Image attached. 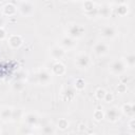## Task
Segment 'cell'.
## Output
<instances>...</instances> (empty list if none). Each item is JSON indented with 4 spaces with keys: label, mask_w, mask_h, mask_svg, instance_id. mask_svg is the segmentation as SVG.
I'll use <instances>...</instances> for the list:
<instances>
[{
    "label": "cell",
    "mask_w": 135,
    "mask_h": 135,
    "mask_svg": "<svg viewBox=\"0 0 135 135\" xmlns=\"http://www.w3.org/2000/svg\"><path fill=\"white\" fill-rule=\"evenodd\" d=\"M18 11H19V13H20L22 16H24V17H30V16H32V15L34 14V12H35V6H34V4L31 3L28 0H26V1H21L20 4H19V6H18Z\"/></svg>",
    "instance_id": "3957f363"
},
{
    "label": "cell",
    "mask_w": 135,
    "mask_h": 135,
    "mask_svg": "<svg viewBox=\"0 0 135 135\" xmlns=\"http://www.w3.org/2000/svg\"><path fill=\"white\" fill-rule=\"evenodd\" d=\"M100 34L104 39H110L111 40V39H114L117 36L118 31L114 25H105L101 28Z\"/></svg>",
    "instance_id": "ba28073f"
},
{
    "label": "cell",
    "mask_w": 135,
    "mask_h": 135,
    "mask_svg": "<svg viewBox=\"0 0 135 135\" xmlns=\"http://www.w3.org/2000/svg\"><path fill=\"white\" fill-rule=\"evenodd\" d=\"M1 8H2V7H1V5H0V9H1Z\"/></svg>",
    "instance_id": "60d3db41"
},
{
    "label": "cell",
    "mask_w": 135,
    "mask_h": 135,
    "mask_svg": "<svg viewBox=\"0 0 135 135\" xmlns=\"http://www.w3.org/2000/svg\"><path fill=\"white\" fill-rule=\"evenodd\" d=\"M85 88V81L82 78H77L74 83V89L77 91H82Z\"/></svg>",
    "instance_id": "cb8c5ba5"
},
{
    "label": "cell",
    "mask_w": 135,
    "mask_h": 135,
    "mask_svg": "<svg viewBox=\"0 0 135 135\" xmlns=\"http://www.w3.org/2000/svg\"><path fill=\"white\" fill-rule=\"evenodd\" d=\"M128 128H129V130H130V132H131L132 134L135 133V118L131 117V120H130L129 123H128Z\"/></svg>",
    "instance_id": "f546056e"
},
{
    "label": "cell",
    "mask_w": 135,
    "mask_h": 135,
    "mask_svg": "<svg viewBox=\"0 0 135 135\" xmlns=\"http://www.w3.org/2000/svg\"><path fill=\"white\" fill-rule=\"evenodd\" d=\"M65 73V66L62 62L59 61H55L52 64V74L55 76H62Z\"/></svg>",
    "instance_id": "5bb4252c"
},
{
    "label": "cell",
    "mask_w": 135,
    "mask_h": 135,
    "mask_svg": "<svg viewBox=\"0 0 135 135\" xmlns=\"http://www.w3.org/2000/svg\"><path fill=\"white\" fill-rule=\"evenodd\" d=\"M5 24V19L3 15H0V27H3Z\"/></svg>",
    "instance_id": "e575fe53"
},
{
    "label": "cell",
    "mask_w": 135,
    "mask_h": 135,
    "mask_svg": "<svg viewBox=\"0 0 135 135\" xmlns=\"http://www.w3.org/2000/svg\"><path fill=\"white\" fill-rule=\"evenodd\" d=\"M65 50L63 47H61L59 44L57 45H53L50 49V57L55 60V61H59L60 59H62L65 56Z\"/></svg>",
    "instance_id": "52a82bcc"
},
{
    "label": "cell",
    "mask_w": 135,
    "mask_h": 135,
    "mask_svg": "<svg viewBox=\"0 0 135 135\" xmlns=\"http://www.w3.org/2000/svg\"><path fill=\"white\" fill-rule=\"evenodd\" d=\"M76 96V90L72 86H66L62 91V98L64 101H72Z\"/></svg>",
    "instance_id": "e0dca14e"
},
{
    "label": "cell",
    "mask_w": 135,
    "mask_h": 135,
    "mask_svg": "<svg viewBox=\"0 0 135 135\" xmlns=\"http://www.w3.org/2000/svg\"><path fill=\"white\" fill-rule=\"evenodd\" d=\"M12 112L13 109L12 108H3L0 110V119L3 121H12Z\"/></svg>",
    "instance_id": "d6986e66"
},
{
    "label": "cell",
    "mask_w": 135,
    "mask_h": 135,
    "mask_svg": "<svg viewBox=\"0 0 135 135\" xmlns=\"http://www.w3.org/2000/svg\"><path fill=\"white\" fill-rule=\"evenodd\" d=\"M82 8L85 13V15H88L89 17L93 16H97V7L95 5V3L91 0H83L82 3Z\"/></svg>",
    "instance_id": "30bf717a"
},
{
    "label": "cell",
    "mask_w": 135,
    "mask_h": 135,
    "mask_svg": "<svg viewBox=\"0 0 135 135\" xmlns=\"http://www.w3.org/2000/svg\"><path fill=\"white\" fill-rule=\"evenodd\" d=\"M84 33H85L84 27L82 25L78 24V23H71L66 27V35L76 39V40L82 38Z\"/></svg>",
    "instance_id": "6da1fadb"
},
{
    "label": "cell",
    "mask_w": 135,
    "mask_h": 135,
    "mask_svg": "<svg viewBox=\"0 0 135 135\" xmlns=\"http://www.w3.org/2000/svg\"><path fill=\"white\" fill-rule=\"evenodd\" d=\"M103 100H104L105 102H108V103L112 102V101L114 100V95H113V93H109V92H107L105 95H104Z\"/></svg>",
    "instance_id": "4dcf8cb0"
},
{
    "label": "cell",
    "mask_w": 135,
    "mask_h": 135,
    "mask_svg": "<svg viewBox=\"0 0 135 135\" xmlns=\"http://www.w3.org/2000/svg\"><path fill=\"white\" fill-rule=\"evenodd\" d=\"M59 45L63 47L65 51H69V50H73L77 45V42H76V39L65 35L59 40Z\"/></svg>",
    "instance_id": "9c48e42d"
},
{
    "label": "cell",
    "mask_w": 135,
    "mask_h": 135,
    "mask_svg": "<svg viewBox=\"0 0 135 135\" xmlns=\"http://www.w3.org/2000/svg\"><path fill=\"white\" fill-rule=\"evenodd\" d=\"M120 111H121V113H123L124 115H127L129 117H134V114H135V105L132 102H127V103H124L121 107Z\"/></svg>",
    "instance_id": "ac0fdd59"
},
{
    "label": "cell",
    "mask_w": 135,
    "mask_h": 135,
    "mask_svg": "<svg viewBox=\"0 0 135 135\" xmlns=\"http://www.w3.org/2000/svg\"><path fill=\"white\" fill-rule=\"evenodd\" d=\"M69 126H70V122H69V120L66 118H60L58 120V122H57V128L62 130V131L66 130L69 128Z\"/></svg>",
    "instance_id": "484cf974"
},
{
    "label": "cell",
    "mask_w": 135,
    "mask_h": 135,
    "mask_svg": "<svg viewBox=\"0 0 135 135\" xmlns=\"http://www.w3.org/2000/svg\"><path fill=\"white\" fill-rule=\"evenodd\" d=\"M23 118H24L25 124L28 126V127H31V128L37 127L38 123H39V116L36 113H34V112H30V113L24 114Z\"/></svg>",
    "instance_id": "8fae6325"
},
{
    "label": "cell",
    "mask_w": 135,
    "mask_h": 135,
    "mask_svg": "<svg viewBox=\"0 0 135 135\" xmlns=\"http://www.w3.org/2000/svg\"><path fill=\"white\" fill-rule=\"evenodd\" d=\"M93 118H94L96 121L102 120V119L104 118V112L102 111V109H100V108L96 109V110L94 111V113H93Z\"/></svg>",
    "instance_id": "d4e9b609"
},
{
    "label": "cell",
    "mask_w": 135,
    "mask_h": 135,
    "mask_svg": "<svg viewBox=\"0 0 135 135\" xmlns=\"http://www.w3.org/2000/svg\"><path fill=\"white\" fill-rule=\"evenodd\" d=\"M13 90L17 93L19 92H22L24 89H25V81L24 80H19V79H15V81L13 82V85H12Z\"/></svg>",
    "instance_id": "7402d4cb"
},
{
    "label": "cell",
    "mask_w": 135,
    "mask_h": 135,
    "mask_svg": "<svg viewBox=\"0 0 135 135\" xmlns=\"http://www.w3.org/2000/svg\"><path fill=\"white\" fill-rule=\"evenodd\" d=\"M116 4H127L128 0H114Z\"/></svg>",
    "instance_id": "d590c367"
},
{
    "label": "cell",
    "mask_w": 135,
    "mask_h": 135,
    "mask_svg": "<svg viewBox=\"0 0 135 135\" xmlns=\"http://www.w3.org/2000/svg\"><path fill=\"white\" fill-rule=\"evenodd\" d=\"M41 132H42L43 134H55V133H56V130H55V127L47 124V126L42 127Z\"/></svg>",
    "instance_id": "4316f807"
},
{
    "label": "cell",
    "mask_w": 135,
    "mask_h": 135,
    "mask_svg": "<svg viewBox=\"0 0 135 135\" xmlns=\"http://www.w3.org/2000/svg\"><path fill=\"white\" fill-rule=\"evenodd\" d=\"M93 51L97 56H104L109 53V45L103 41H99V42L95 43Z\"/></svg>",
    "instance_id": "7c38bea8"
},
{
    "label": "cell",
    "mask_w": 135,
    "mask_h": 135,
    "mask_svg": "<svg viewBox=\"0 0 135 135\" xmlns=\"http://www.w3.org/2000/svg\"><path fill=\"white\" fill-rule=\"evenodd\" d=\"M20 1H26V0H20Z\"/></svg>",
    "instance_id": "f35d334b"
},
{
    "label": "cell",
    "mask_w": 135,
    "mask_h": 135,
    "mask_svg": "<svg viewBox=\"0 0 135 135\" xmlns=\"http://www.w3.org/2000/svg\"><path fill=\"white\" fill-rule=\"evenodd\" d=\"M23 128V130H21L20 131V133H22V134H26V133H31V127H28V126H26V127H22Z\"/></svg>",
    "instance_id": "836d02e7"
},
{
    "label": "cell",
    "mask_w": 135,
    "mask_h": 135,
    "mask_svg": "<svg viewBox=\"0 0 135 135\" xmlns=\"http://www.w3.org/2000/svg\"><path fill=\"white\" fill-rule=\"evenodd\" d=\"M115 13L120 16V17H124L128 15L129 13V6L128 4H117V7L115 8Z\"/></svg>",
    "instance_id": "44dd1931"
},
{
    "label": "cell",
    "mask_w": 135,
    "mask_h": 135,
    "mask_svg": "<svg viewBox=\"0 0 135 135\" xmlns=\"http://www.w3.org/2000/svg\"><path fill=\"white\" fill-rule=\"evenodd\" d=\"M127 90H128V86H127V83H124V82H120L116 86V91L120 94H124L127 92Z\"/></svg>",
    "instance_id": "f1b7e54d"
},
{
    "label": "cell",
    "mask_w": 135,
    "mask_h": 135,
    "mask_svg": "<svg viewBox=\"0 0 135 135\" xmlns=\"http://www.w3.org/2000/svg\"><path fill=\"white\" fill-rule=\"evenodd\" d=\"M126 69H127V66H126V64H124L122 59H115V60H113L111 62L110 66H109V70H110L111 74L116 75V76H119V75L123 74Z\"/></svg>",
    "instance_id": "7a4b0ae2"
},
{
    "label": "cell",
    "mask_w": 135,
    "mask_h": 135,
    "mask_svg": "<svg viewBox=\"0 0 135 135\" xmlns=\"http://www.w3.org/2000/svg\"><path fill=\"white\" fill-rule=\"evenodd\" d=\"M26 78V73L24 72H18L16 74V78L15 79H19V80H24Z\"/></svg>",
    "instance_id": "1f68e13d"
},
{
    "label": "cell",
    "mask_w": 135,
    "mask_h": 135,
    "mask_svg": "<svg viewBox=\"0 0 135 135\" xmlns=\"http://www.w3.org/2000/svg\"><path fill=\"white\" fill-rule=\"evenodd\" d=\"M0 134H1V129H0Z\"/></svg>",
    "instance_id": "ab89813d"
},
{
    "label": "cell",
    "mask_w": 135,
    "mask_h": 135,
    "mask_svg": "<svg viewBox=\"0 0 135 135\" xmlns=\"http://www.w3.org/2000/svg\"><path fill=\"white\" fill-rule=\"evenodd\" d=\"M7 43L12 49H19L23 43V39H22V37L20 35L14 34V35H11L8 37Z\"/></svg>",
    "instance_id": "4fadbf2b"
},
{
    "label": "cell",
    "mask_w": 135,
    "mask_h": 135,
    "mask_svg": "<svg viewBox=\"0 0 135 135\" xmlns=\"http://www.w3.org/2000/svg\"><path fill=\"white\" fill-rule=\"evenodd\" d=\"M59 1H61V2H68V1H70V0H59Z\"/></svg>",
    "instance_id": "8d00e7d4"
},
{
    "label": "cell",
    "mask_w": 135,
    "mask_h": 135,
    "mask_svg": "<svg viewBox=\"0 0 135 135\" xmlns=\"http://www.w3.org/2000/svg\"><path fill=\"white\" fill-rule=\"evenodd\" d=\"M2 15L6 17H13L17 12V6L13 3H6L2 6Z\"/></svg>",
    "instance_id": "9a60e30c"
},
{
    "label": "cell",
    "mask_w": 135,
    "mask_h": 135,
    "mask_svg": "<svg viewBox=\"0 0 135 135\" xmlns=\"http://www.w3.org/2000/svg\"><path fill=\"white\" fill-rule=\"evenodd\" d=\"M105 93H107V92H105L104 89H101V88L97 89L96 92H95V97H96V99H97V100H103Z\"/></svg>",
    "instance_id": "83f0119b"
},
{
    "label": "cell",
    "mask_w": 135,
    "mask_h": 135,
    "mask_svg": "<svg viewBox=\"0 0 135 135\" xmlns=\"http://www.w3.org/2000/svg\"><path fill=\"white\" fill-rule=\"evenodd\" d=\"M6 38V32L3 27H0V41L4 40Z\"/></svg>",
    "instance_id": "d6a6232c"
},
{
    "label": "cell",
    "mask_w": 135,
    "mask_h": 135,
    "mask_svg": "<svg viewBox=\"0 0 135 135\" xmlns=\"http://www.w3.org/2000/svg\"><path fill=\"white\" fill-rule=\"evenodd\" d=\"M75 64L78 69L85 70L91 65V58L88 54H84V53L78 54L75 58Z\"/></svg>",
    "instance_id": "5b68a950"
},
{
    "label": "cell",
    "mask_w": 135,
    "mask_h": 135,
    "mask_svg": "<svg viewBox=\"0 0 135 135\" xmlns=\"http://www.w3.org/2000/svg\"><path fill=\"white\" fill-rule=\"evenodd\" d=\"M36 78H37V82L39 84L47 85L52 81V74L46 69H40L36 73Z\"/></svg>",
    "instance_id": "277c9868"
},
{
    "label": "cell",
    "mask_w": 135,
    "mask_h": 135,
    "mask_svg": "<svg viewBox=\"0 0 135 135\" xmlns=\"http://www.w3.org/2000/svg\"><path fill=\"white\" fill-rule=\"evenodd\" d=\"M112 14V8L109 4H102L97 7V16L102 18H109Z\"/></svg>",
    "instance_id": "2e32d148"
},
{
    "label": "cell",
    "mask_w": 135,
    "mask_h": 135,
    "mask_svg": "<svg viewBox=\"0 0 135 135\" xmlns=\"http://www.w3.org/2000/svg\"><path fill=\"white\" fill-rule=\"evenodd\" d=\"M24 113L21 109H13L12 112V121H19L21 118H23Z\"/></svg>",
    "instance_id": "603a6c76"
},
{
    "label": "cell",
    "mask_w": 135,
    "mask_h": 135,
    "mask_svg": "<svg viewBox=\"0 0 135 135\" xmlns=\"http://www.w3.org/2000/svg\"><path fill=\"white\" fill-rule=\"evenodd\" d=\"M120 117H121V111L117 107H112L108 109L104 113V118H107L108 121L110 122H116L120 119Z\"/></svg>",
    "instance_id": "8992f818"
},
{
    "label": "cell",
    "mask_w": 135,
    "mask_h": 135,
    "mask_svg": "<svg viewBox=\"0 0 135 135\" xmlns=\"http://www.w3.org/2000/svg\"><path fill=\"white\" fill-rule=\"evenodd\" d=\"M123 62L127 68H134L135 65V55L133 53H129L123 57Z\"/></svg>",
    "instance_id": "ffe728a7"
},
{
    "label": "cell",
    "mask_w": 135,
    "mask_h": 135,
    "mask_svg": "<svg viewBox=\"0 0 135 135\" xmlns=\"http://www.w3.org/2000/svg\"><path fill=\"white\" fill-rule=\"evenodd\" d=\"M74 1H83V0H74Z\"/></svg>",
    "instance_id": "74e56055"
}]
</instances>
